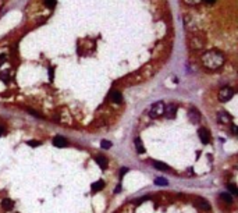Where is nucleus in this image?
Here are the masks:
<instances>
[{"label":"nucleus","mask_w":238,"mask_h":213,"mask_svg":"<svg viewBox=\"0 0 238 213\" xmlns=\"http://www.w3.org/2000/svg\"><path fill=\"white\" fill-rule=\"evenodd\" d=\"M109 99L113 102V103H117V105L123 103V95H121V92L117 91V89H113V91L109 93Z\"/></svg>","instance_id":"obj_8"},{"label":"nucleus","mask_w":238,"mask_h":213,"mask_svg":"<svg viewBox=\"0 0 238 213\" xmlns=\"http://www.w3.org/2000/svg\"><path fill=\"white\" fill-rule=\"evenodd\" d=\"M198 137H199V139H201L202 144H209V142H210V134H209V131H208L206 128H199Z\"/></svg>","instance_id":"obj_10"},{"label":"nucleus","mask_w":238,"mask_h":213,"mask_svg":"<svg viewBox=\"0 0 238 213\" xmlns=\"http://www.w3.org/2000/svg\"><path fill=\"white\" fill-rule=\"evenodd\" d=\"M3 134H4V128H3V127H1V125H0V137H1Z\"/></svg>","instance_id":"obj_30"},{"label":"nucleus","mask_w":238,"mask_h":213,"mask_svg":"<svg viewBox=\"0 0 238 213\" xmlns=\"http://www.w3.org/2000/svg\"><path fill=\"white\" fill-rule=\"evenodd\" d=\"M0 80L4 81V82H8V81H10V77H8V74H4V72H1V74H0Z\"/></svg>","instance_id":"obj_25"},{"label":"nucleus","mask_w":238,"mask_h":213,"mask_svg":"<svg viewBox=\"0 0 238 213\" xmlns=\"http://www.w3.org/2000/svg\"><path fill=\"white\" fill-rule=\"evenodd\" d=\"M182 1L185 4H188V6H198L202 0H182Z\"/></svg>","instance_id":"obj_22"},{"label":"nucleus","mask_w":238,"mask_h":213,"mask_svg":"<svg viewBox=\"0 0 238 213\" xmlns=\"http://www.w3.org/2000/svg\"><path fill=\"white\" fill-rule=\"evenodd\" d=\"M135 149H137V152L139 153V155H142V153H145V146H144V144H142L141 138H135Z\"/></svg>","instance_id":"obj_16"},{"label":"nucleus","mask_w":238,"mask_h":213,"mask_svg":"<svg viewBox=\"0 0 238 213\" xmlns=\"http://www.w3.org/2000/svg\"><path fill=\"white\" fill-rule=\"evenodd\" d=\"M164 107H166L164 102L159 101V102H156V103H153V105L150 106L149 110H148V114H149L152 118H158V117L164 114Z\"/></svg>","instance_id":"obj_3"},{"label":"nucleus","mask_w":238,"mask_h":213,"mask_svg":"<svg viewBox=\"0 0 238 213\" xmlns=\"http://www.w3.org/2000/svg\"><path fill=\"white\" fill-rule=\"evenodd\" d=\"M205 1H206V3H209V4H210V3H213L214 0H205Z\"/></svg>","instance_id":"obj_32"},{"label":"nucleus","mask_w":238,"mask_h":213,"mask_svg":"<svg viewBox=\"0 0 238 213\" xmlns=\"http://www.w3.org/2000/svg\"><path fill=\"white\" fill-rule=\"evenodd\" d=\"M121 191V185H117V188L114 189V194H118Z\"/></svg>","instance_id":"obj_29"},{"label":"nucleus","mask_w":238,"mask_h":213,"mask_svg":"<svg viewBox=\"0 0 238 213\" xmlns=\"http://www.w3.org/2000/svg\"><path fill=\"white\" fill-rule=\"evenodd\" d=\"M217 120L220 124H230V116H228L226 112H219Z\"/></svg>","instance_id":"obj_11"},{"label":"nucleus","mask_w":238,"mask_h":213,"mask_svg":"<svg viewBox=\"0 0 238 213\" xmlns=\"http://www.w3.org/2000/svg\"><path fill=\"white\" fill-rule=\"evenodd\" d=\"M227 189H228V194H231L233 197H235L238 194V188H237V185L235 184H228L227 185Z\"/></svg>","instance_id":"obj_18"},{"label":"nucleus","mask_w":238,"mask_h":213,"mask_svg":"<svg viewBox=\"0 0 238 213\" xmlns=\"http://www.w3.org/2000/svg\"><path fill=\"white\" fill-rule=\"evenodd\" d=\"M103 187H105V181H103V180H97L96 182H93V184H92L91 191H92V194H96V192H99L100 189H103Z\"/></svg>","instance_id":"obj_13"},{"label":"nucleus","mask_w":238,"mask_h":213,"mask_svg":"<svg viewBox=\"0 0 238 213\" xmlns=\"http://www.w3.org/2000/svg\"><path fill=\"white\" fill-rule=\"evenodd\" d=\"M27 112H28L29 114H32L33 117H36V118H43V116H42L39 112H35V110H33V109H31V107L27 109Z\"/></svg>","instance_id":"obj_19"},{"label":"nucleus","mask_w":238,"mask_h":213,"mask_svg":"<svg viewBox=\"0 0 238 213\" xmlns=\"http://www.w3.org/2000/svg\"><path fill=\"white\" fill-rule=\"evenodd\" d=\"M194 205L198 208V209L201 210H210V203L206 199H203V198H195L194 199Z\"/></svg>","instance_id":"obj_5"},{"label":"nucleus","mask_w":238,"mask_h":213,"mask_svg":"<svg viewBox=\"0 0 238 213\" xmlns=\"http://www.w3.org/2000/svg\"><path fill=\"white\" fill-rule=\"evenodd\" d=\"M220 198H222V201L227 202V203H231V202H233V195L228 192H222L220 194Z\"/></svg>","instance_id":"obj_17"},{"label":"nucleus","mask_w":238,"mask_h":213,"mask_svg":"<svg viewBox=\"0 0 238 213\" xmlns=\"http://www.w3.org/2000/svg\"><path fill=\"white\" fill-rule=\"evenodd\" d=\"M188 118L191 120V123L198 124L199 121H201V113H199L195 107H191L190 110H188Z\"/></svg>","instance_id":"obj_7"},{"label":"nucleus","mask_w":238,"mask_h":213,"mask_svg":"<svg viewBox=\"0 0 238 213\" xmlns=\"http://www.w3.org/2000/svg\"><path fill=\"white\" fill-rule=\"evenodd\" d=\"M6 60H7V56H6V54H0V66L3 64Z\"/></svg>","instance_id":"obj_27"},{"label":"nucleus","mask_w":238,"mask_h":213,"mask_svg":"<svg viewBox=\"0 0 238 213\" xmlns=\"http://www.w3.org/2000/svg\"><path fill=\"white\" fill-rule=\"evenodd\" d=\"M27 144H28L29 146H32V148H36V146H40V142H39V141H35V139H32V141H28Z\"/></svg>","instance_id":"obj_24"},{"label":"nucleus","mask_w":238,"mask_h":213,"mask_svg":"<svg viewBox=\"0 0 238 213\" xmlns=\"http://www.w3.org/2000/svg\"><path fill=\"white\" fill-rule=\"evenodd\" d=\"M155 184H156V185H169V181L166 180V178H163V177H159V178L155 180Z\"/></svg>","instance_id":"obj_20"},{"label":"nucleus","mask_w":238,"mask_h":213,"mask_svg":"<svg viewBox=\"0 0 238 213\" xmlns=\"http://www.w3.org/2000/svg\"><path fill=\"white\" fill-rule=\"evenodd\" d=\"M188 45L192 50H202L205 48V38L201 34H191L190 39H188Z\"/></svg>","instance_id":"obj_2"},{"label":"nucleus","mask_w":238,"mask_h":213,"mask_svg":"<svg viewBox=\"0 0 238 213\" xmlns=\"http://www.w3.org/2000/svg\"><path fill=\"white\" fill-rule=\"evenodd\" d=\"M1 208L4 210H11L14 208V202L11 199H8V198H4L3 201H1Z\"/></svg>","instance_id":"obj_14"},{"label":"nucleus","mask_w":238,"mask_h":213,"mask_svg":"<svg viewBox=\"0 0 238 213\" xmlns=\"http://www.w3.org/2000/svg\"><path fill=\"white\" fill-rule=\"evenodd\" d=\"M231 133H233V134H237L238 133V127L235 124H231Z\"/></svg>","instance_id":"obj_28"},{"label":"nucleus","mask_w":238,"mask_h":213,"mask_svg":"<svg viewBox=\"0 0 238 213\" xmlns=\"http://www.w3.org/2000/svg\"><path fill=\"white\" fill-rule=\"evenodd\" d=\"M224 54L219 50H209V52H205L201 56V63L202 66L208 70H219L224 64Z\"/></svg>","instance_id":"obj_1"},{"label":"nucleus","mask_w":238,"mask_h":213,"mask_svg":"<svg viewBox=\"0 0 238 213\" xmlns=\"http://www.w3.org/2000/svg\"><path fill=\"white\" fill-rule=\"evenodd\" d=\"M53 145L56 148H65V146H68V141L64 137H61V135H56L53 138Z\"/></svg>","instance_id":"obj_9"},{"label":"nucleus","mask_w":238,"mask_h":213,"mask_svg":"<svg viewBox=\"0 0 238 213\" xmlns=\"http://www.w3.org/2000/svg\"><path fill=\"white\" fill-rule=\"evenodd\" d=\"M95 160H96V163L100 166L102 169H106V166H107V159H106L103 155H97V156H95Z\"/></svg>","instance_id":"obj_15"},{"label":"nucleus","mask_w":238,"mask_h":213,"mask_svg":"<svg viewBox=\"0 0 238 213\" xmlns=\"http://www.w3.org/2000/svg\"><path fill=\"white\" fill-rule=\"evenodd\" d=\"M45 6L49 8H53L56 6V0H45Z\"/></svg>","instance_id":"obj_23"},{"label":"nucleus","mask_w":238,"mask_h":213,"mask_svg":"<svg viewBox=\"0 0 238 213\" xmlns=\"http://www.w3.org/2000/svg\"><path fill=\"white\" fill-rule=\"evenodd\" d=\"M176 114H177V105L171 103V105H169V106H166V107H164V114H163V116H166L169 120L174 118Z\"/></svg>","instance_id":"obj_6"},{"label":"nucleus","mask_w":238,"mask_h":213,"mask_svg":"<svg viewBox=\"0 0 238 213\" xmlns=\"http://www.w3.org/2000/svg\"><path fill=\"white\" fill-rule=\"evenodd\" d=\"M49 74H50V81H52L53 80V67L50 69V72H49Z\"/></svg>","instance_id":"obj_31"},{"label":"nucleus","mask_w":238,"mask_h":213,"mask_svg":"<svg viewBox=\"0 0 238 213\" xmlns=\"http://www.w3.org/2000/svg\"><path fill=\"white\" fill-rule=\"evenodd\" d=\"M233 96H234V89L231 88V86H223V88L219 91V101L220 102L230 101Z\"/></svg>","instance_id":"obj_4"},{"label":"nucleus","mask_w":238,"mask_h":213,"mask_svg":"<svg viewBox=\"0 0 238 213\" xmlns=\"http://www.w3.org/2000/svg\"><path fill=\"white\" fill-rule=\"evenodd\" d=\"M152 163H153V167H155V169L160 170V171H170V167L166 165V163H163V162L152 160Z\"/></svg>","instance_id":"obj_12"},{"label":"nucleus","mask_w":238,"mask_h":213,"mask_svg":"<svg viewBox=\"0 0 238 213\" xmlns=\"http://www.w3.org/2000/svg\"><path fill=\"white\" fill-rule=\"evenodd\" d=\"M127 173H128V169H127V167H121L120 169V177H123V176Z\"/></svg>","instance_id":"obj_26"},{"label":"nucleus","mask_w":238,"mask_h":213,"mask_svg":"<svg viewBox=\"0 0 238 213\" xmlns=\"http://www.w3.org/2000/svg\"><path fill=\"white\" fill-rule=\"evenodd\" d=\"M1 6H3V0H0V8H1Z\"/></svg>","instance_id":"obj_33"},{"label":"nucleus","mask_w":238,"mask_h":213,"mask_svg":"<svg viewBox=\"0 0 238 213\" xmlns=\"http://www.w3.org/2000/svg\"><path fill=\"white\" fill-rule=\"evenodd\" d=\"M100 148H102V149H110V148H112V142H110V141H106V139H103V141L100 142Z\"/></svg>","instance_id":"obj_21"}]
</instances>
